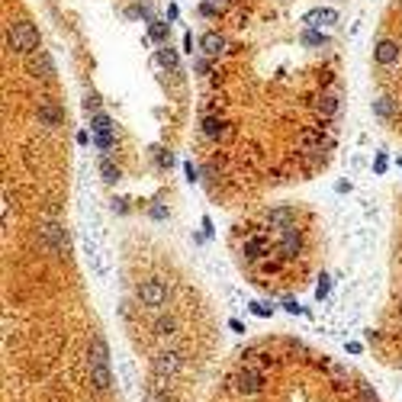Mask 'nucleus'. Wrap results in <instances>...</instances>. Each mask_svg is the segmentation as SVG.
Here are the masks:
<instances>
[{"instance_id":"28","label":"nucleus","mask_w":402,"mask_h":402,"mask_svg":"<svg viewBox=\"0 0 402 402\" xmlns=\"http://www.w3.org/2000/svg\"><path fill=\"white\" fill-rule=\"evenodd\" d=\"M286 312H293V315H296V312H299V302H293V299H286Z\"/></svg>"},{"instance_id":"17","label":"nucleus","mask_w":402,"mask_h":402,"mask_svg":"<svg viewBox=\"0 0 402 402\" xmlns=\"http://www.w3.org/2000/svg\"><path fill=\"white\" fill-rule=\"evenodd\" d=\"M322 116H332L335 113V109H338V100H335V97H322Z\"/></svg>"},{"instance_id":"6","label":"nucleus","mask_w":402,"mask_h":402,"mask_svg":"<svg viewBox=\"0 0 402 402\" xmlns=\"http://www.w3.org/2000/svg\"><path fill=\"white\" fill-rule=\"evenodd\" d=\"M90 383L97 393H106L109 383H113V373H109V367H103V363H90Z\"/></svg>"},{"instance_id":"26","label":"nucleus","mask_w":402,"mask_h":402,"mask_svg":"<svg viewBox=\"0 0 402 402\" xmlns=\"http://www.w3.org/2000/svg\"><path fill=\"white\" fill-rule=\"evenodd\" d=\"M373 106H376V113H383V116H389V113H393V109H389V103H383V100H376Z\"/></svg>"},{"instance_id":"1","label":"nucleus","mask_w":402,"mask_h":402,"mask_svg":"<svg viewBox=\"0 0 402 402\" xmlns=\"http://www.w3.org/2000/svg\"><path fill=\"white\" fill-rule=\"evenodd\" d=\"M10 42H13L16 52H35L39 48V32H35L32 23H16L10 29Z\"/></svg>"},{"instance_id":"9","label":"nucleus","mask_w":402,"mask_h":402,"mask_svg":"<svg viewBox=\"0 0 402 402\" xmlns=\"http://www.w3.org/2000/svg\"><path fill=\"white\" fill-rule=\"evenodd\" d=\"M396 55H399L396 42H380V45H376V62H380V65H393Z\"/></svg>"},{"instance_id":"7","label":"nucleus","mask_w":402,"mask_h":402,"mask_svg":"<svg viewBox=\"0 0 402 402\" xmlns=\"http://www.w3.org/2000/svg\"><path fill=\"white\" fill-rule=\"evenodd\" d=\"M90 363H103V367H109V348H106L103 335L90 338Z\"/></svg>"},{"instance_id":"20","label":"nucleus","mask_w":402,"mask_h":402,"mask_svg":"<svg viewBox=\"0 0 402 402\" xmlns=\"http://www.w3.org/2000/svg\"><path fill=\"white\" fill-rule=\"evenodd\" d=\"M151 35H155L158 42H164V39H167V29H164V23H151Z\"/></svg>"},{"instance_id":"15","label":"nucleus","mask_w":402,"mask_h":402,"mask_svg":"<svg viewBox=\"0 0 402 402\" xmlns=\"http://www.w3.org/2000/svg\"><path fill=\"white\" fill-rule=\"evenodd\" d=\"M348 245L354 248V251H363V248H367V228H354L351 238H348Z\"/></svg>"},{"instance_id":"16","label":"nucleus","mask_w":402,"mask_h":402,"mask_svg":"<svg viewBox=\"0 0 402 402\" xmlns=\"http://www.w3.org/2000/svg\"><path fill=\"white\" fill-rule=\"evenodd\" d=\"M158 58H161V65H167V68H177V55H174V52H170V48H167V45L161 48V52H158Z\"/></svg>"},{"instance_id":"3","label":"nucleus","mask_w":402,"mask_h":402,"mask_svg":"<svg viewBox=\"0 0 402 402\" xmlns=\"http://www.w3.org/2000/svg\"><path fill=\"white\" fill-rule=\"evenodd\" d=\"M232 383H235V389H238L241 396H254V393H261V389H264V376L254 367H245V370H238L232 376Z\"/></svg>"},{"instance_id":"2","label":"nucleus","mask_w":402,"mask_h":402,"mask_svg":"<svg viewBox=\"0 0 402 402\" xmlns=\"http://www.w3.org/2000/svg\"><path fill=\"white\" fill-rule=\"evenodd\" d=\"M42 238H45V245L52 254H68V232H65V225H58V222H45L42 225Z\"/></svg>"},{"instance_id":"24","label":"nucleus","mask_w":402,"mask_h":402,"mask_svg":"<svg viewBox=\"0 0 402 402\" xmlns=\"http://www.w3.org/2000/svg\"><path fill=\"white\" fill-rule=\"evenodd\" d=\"M302 42H306V45H322L325 39H322L319 32H306V35H302Z\"/></svg>"},{"instance_id":"13","label":"nucleus","mask_w":402,"mask_h":402,"mask_svg":"<svg viewBox=\"0 0 402 402\" xmlns=\"http://www.w3.org/2000/svg\"><path fill=\"white\" fill-rule=\"evenodd\" d=\"M100 174H103V180H106V184H116V180L123 177V170H119L113 161H103V164H100Z\"/></svg>"},{"instance_id":"25","label":"nucleus","mask_w":402,"mask_h":402,"mask_svg":"<svg viewBox=\"0 0 402 402\" xmlns=\"http://www.w3.org/2000/svg\"><path fill=\"white\" fill-rule=\"evenodd\" d=\"M251 309H254V315H271L274 312V306H267V302H254Z\"/></svg>"},{"instance_id":"21","label":"nucleus","mask_w":402,"mask_h":402,"mask_svg":"<svg viewBox=\"0 0 402 402\" xmlns=\"http://www.w3.org/2000/svg\"><path fill=\"white\" fill-rule=\"evenodd\" d=\"M328 290H332V283H328V277H322V280H319V286H315V296L325 299V296H328Z\"/></svg>"},{"instance_id":"19","label":"nucleus","mask_w":402,"mask_h":402,"mask_svg":"<svg viewBox=\"0 0 402 402\" xmlns=\"http://www.w3.org/2000/svg\"><path fill=\"white\" fill-rule=\"evenodd\" d=\"M357 389H360V399H363V402H380V399H376V393H373L367 383H357Z\"/></svg>"},{"instance_id":"22","label":"nucleus","mask_w":402,"mask_h":402,"mask_svg":"<svg viewBox=\"0 0 402 402\" xmlns=\"http://www.w3.org/2000/svg\"><path fill=\"white\" fill-rule=\"evenodd\" d=\"M123 380H126V386L136 383V373H132V363L129 360H123Z\"/></svg>"},{"instance_id":"23","label":"nucleus","mask_w":402,"mask_h":402,"mask_svg":"<svg viewBox=\"0 0 402 402\" xmlns=\"http://www.w3.org/2000/svg\"><path fill=\"white\" fill-rule=\"evenodd\" d=\"M97 148L109 151V148H113V136H109V132H106V136H97Z\"/></svg>"},{"instance_id":"14","label":"nucleus","mask_w":402,"mask_h":402,"mask_svg":"<svg viewBox=\"0 0 402 402\" xmlns=\"http://www.w3.org/2000/svg\"><path fill=\"white\" fill-rule=\"evenodd\" d=\"M39 119H42L45 126H58V123H62V113H58L55 106H42L39 109Z\"/></svg>"},{"instance_id":"18","label":"nucleus","mask_w":402,"mask_h":402,"mask_svg":"<svg viewBox=\"0 0 402 402\" xmlns=\"http://www.w3.org/2000/svg\"><path fill=\"white\" fill-rule=\"evenodd\" d=\"M158 335H174V319H158Z\"/></svg>"},{"instance_id":"27","label":"nucleus","mask_w":402,"mask_h":402,"mask_svg":"<svg viewBox=\"0 0 402 402\" xmlns=\"http://www.w3.org/2000/svg\"><path fill=\"white\" fill-rule=\"evenodd\" d=\"M84 106H87V109H97V106H100V97H97V93H90V97H87V103H84Z\"/></svg>"},{"instance_id":"12","label":"nucleus","mask_w":402,"mask_h":402,"mask_svg":"<svg viewBox=\"0 0 402 402\" xmlns=\"http://www.w3.org/2000/svg\"><path fill=\"white\" fill-rule=\"evenodd\" d=\"M90 129L97 132V136H106V132H109V129H113V119H109L106 113H97V116L90 119Z\"/></svg>"},{"instance_id":"5","label":"nucleus","mask_w":402,"mask_h":402,"mask_svg":"<svg viewBox=\"0 0 402 402\" xmlns=\"http://www.w3.org/2000/svg\"><path fill=\"white\" fill-rule=\"evenodd\" d=\"M180 363H184V360H180L177 351H161V354L155 357V376H161V380H164V376H174L180 370Z\"/></svg>"},{"instance_id":"8","label":"nucleus","mask_w":402,"mask_h":402,"mask_svg":"<svg viewBox=\"0 0 402 402\" xmlns=\"http://www.w3.org/2000/svg\"><path fill=\"white\" fill-rule=\"evenodd\" d=\"M200 45H203V52L209 55V58H216V55H219V52H222V48H225V39H222V35H216V32H206Z\"/></svg>"},{"instance_id":"11","label":"nucleus","mask_w":402,"mask_h":402,"mask_svg":"<svg viewBox=\"0 0 402 402\" xmlns=\"http://www.w3.org/2000/svg\"><path fill=\"white\" fill-rule=\"evenodd\" d=\"M90 271H93L97 277H106V274H109V251L93 254V258H90Z\"/></svg>"},{"instance_id":"4","label":"nucleus","mask_w":402,"mask_h":402,"mask_svg":"<svg viewBox=\"0 0 402 402\" xmlns=\"http://www.w3.org/2000/svg\"><path fill=\"white\" fill-rule=\"evenodd\" d=\"M167 299V286L161 283V280H145V283H139V302L142 306H161V302Z\"/></svg>"},{"instance_id":"10","label":"nucleus","mask_w":402,"mask_h":402,"mask_svg":"<svg viewBox=\"0 0 402 402\" xmlns=\"http://www.w3.org/2000/svg\"><path fill=\"white\" fill-rule=\"evenodd\" d=\"M335 20H338L335 10H312V13L306 16L309 26H328V23H335Z\"/></svg>"}]
</instances>
